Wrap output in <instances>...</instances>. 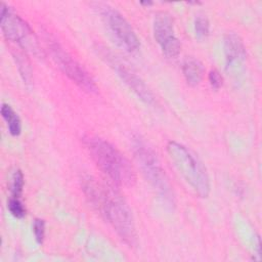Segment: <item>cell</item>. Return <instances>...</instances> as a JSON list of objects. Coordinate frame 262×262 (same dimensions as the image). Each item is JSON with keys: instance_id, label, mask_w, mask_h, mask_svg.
<instances>
[{"instance_id": "cell-2", "label": "cell", "mask_w": 262, "mask_h": 262, "mask_svg": "<svg viewBox=\"0 0 262 262\" xmlns=\"http://www.w3.org/2000/svg\"><path fill=\"white\" fill-rule=\"evenodd\" d=\"M83 143L96 166L118 186L132 187L136 174L129 160L113 144L95 135H85Z\"/></svg>"}, {"instance_id": "cell-17", "label": "cell", "mask_w": 262, "mask_h": 262, "mask_svg": "<svg viewBox=\"0 0 262 262\" xmlns=\"http://www.w3.org/2000/svg\"><path fill=\"white\" fill-rule=\"evenodd\" d=\"M15 58H17V67H18V70H19V73L24 79V81L26 83H30L31 82V71H30V68H29V63L23 58V56L16 54L15 55Z\"/></svg>"}, {"instance_id": "cell-3", "label": "cell", "mask_w": 262, "mask_h": 262, "mask_svg": "<svg viewBox=\"0 0 262 262\" xmlns=\"http://www.w3.org/2000/svg\"><path fill=\"white\" fill-rule=\"evenodd\" d=\"M131 148L138 167L158 196L166 206L174 207L175 195L172 186L152 147L140 135H134Z\"/></svg>"}, {"instance_id": "cell-11", "label": "cell", "mask_w": 262, "mask_h": 262, "mask_svg": "<svg viewBox=\"0 0 262 262\" xmlns=\"http://www.w3.org/2000/svg\"><path fill=\"white\" fill-rule=\"evenodd\" d=\"M182 73L186 83L193 87L199 85L203 79L204 66L198 58L187 56L182 63Z\"/></svg>"}, {"instance_id": "cell-7", "label": "cell", "mask_w": 262, "mask_h": 262, "mask_svg": "<svg viewBox=\"0 0 262 262\" xmlns=\"http://www.w3.org/2000/svg\"><path fill=\"white\" fill-rule=\"evenodd\" d=\"M0 27L6 40L18 44L23 48L37 54L39 51L34 32L29 24L16 14L4 2L1 3Z\"/></svg>"}, {"instance_id": "cell-16", "label": "cell", "mask_w": 262, "mask_h": 262, "mask_svg": "<svg viewBox=\"0 0 262 262\" xmlns=\"http://www.w3.org/2000/svg\"><path fill=\"white\" fill-rule=\"evenodd\" d=\"M33 232L36 242L39 245H42L45 237V221L43 219H35L33 223Z\"/></svg>"}, {"instance_id": "cell-10", "label": "cell", "mask_w": 262, "mask_h": 262, "mask_svg": "<svg viewBox=\"0 0 262 262\" xmlns=\"http://www.w3.org/2000/svg\"><path fill=\"white\" fill-rule=\"evenodd\" d=\"M223 51L227 69L244 61L247 55L246 46L242 38L235 33H228L224 36Z\"/></svg>"}, {"instance_id": "cell-19", "label": "cell", "mask_w": 262, "mask_h": 262, "mask_svg": "<svg viewBox=\"0 0 262 262\" xmlns=\"http://www.w3.org/2000/svg\"><path fill=\"white\" fill-rule=\"evenodd\" d=\"M141 4H142V5H147V6H148V5H151V4H152V2H150V1H147V2H141Z\"/></svg>"}, {"instance_id": "cell-8", "label": "cell", "mask_w": 262, "mask_h": 262, "mask_svg": "<svg viewBox=\"0 0 262 262\" xmlns=\"http://www.w3.org/2000/svg\"><path fill=\"white\" fill-rule=\"evenodd\" d=\"M154 37L166 57L175 58L178 56L181 43L175 36L174 21L171 14L166 11H160L155 15Z\"/></svg>"}, {"instance_id": "cell-15", "label": "cell", "mask_w": 262, "mask_h": 262, "mask_svg": "<svg viewBox=\"0 0 262 262\" xmlns=\"http://www.w3.org/2000/svg\"><path fill=\"white\" fill-rule=\"evenodd\" d=\"M7 208L11 215L17 219H21L26 215V208L19 198L10 196L7 202Z\"/></svg>"}, {"instance_id": "cell-1", "label": "cell", "mask_w": 262, "mask_h": 262, "mask_svg": "<svg viewBox=\"0 0 262 262\" xmlns=\"http://www.w3.org/2000/svg\"><path fill=\"white\" fill-rule=\"evenodd\" d=\"M83 189L89 201L101 212L119 237L129 247L137 244V233L132 212L121 195L88 177L83 180Z\"/></svg>"}, {"instance_id": "cell-12", "label": "cell", "mask_w": 262, "mask_h": 262, "mask_svg": "<svg viewBox=\"0 0 262 262\" xmlns=\"http://www.w3.org/2000/svg\"><path fill=\"white\" fill-rule=\"evenodd\" d=\"M1 116L6 122L9 133L12 136H18L21 132V121L13 108L9 104L3 103L1 106Z\"/></svg>"}, {"instance_id": "cell-6", "label": "cell", "mask_w": 262, "mask_h": 262, "mask_svg": "<svg viewBox=\"0 0 262 262\" xmlns=\"http://www.w3.org/2000/svg\"><path fill=\"white\" fill-rule=\"evenodd\" d=\"M94 5L116 42L128 52L136 51L140 45L139 39L127 19L107 4L94 3Z\"/></svg>"}, {"instance_id": "cell-4", "label": "cell", "mask_w": 262, "mask_h": 262, "mask_svg": "<svg viewBox=\"0 0 262 262\" xmlns=\"http://www.w3.org/2000/svg\"><path fill=\"white\" fill-rule=\"evenodd\" d=\"M166 150L170 162L192 191L200 198H207L211 188L210 178L198 156L177 141H169Z\"/></svg>"}, {"instance_id": "cell-13", "label": "cell", "mask_w": 262, "mask_h": 262, "mask_svg": "<svg viewBox=\"0 0 262 262\" xmlns=\"http://www.w3.org/2000/svg\"><path fill=\"white\" fill-rule=\"evenodd\" d=\"M24 184H25V178H24L23 172L20 170L14 171L11 176V182H10L11 196L20 198L24 189Z\"/></svg>"}, {"instance_id": "cell-14", "label": "cell", "mask_w": 262, "mask_h": 262, "mask_svg": "<svg viewBox=\"0 0 262 262\" xmlns=\"http://www.w3.org/2000/svg\"><path fill=\"white\" fill-rule=\"evenodd\" d=\"M194 32L195 37L200 40L208 37L210 32V24L206 16L198 15L194 19Z\"/></svg>"}, {"instance_id": "cell-9", "label": "cell", "mask_w": 262, "mask_h": 262, "mask_svg": "<svg viewBox=\"0 0 262 262\" xmlns=\"http://www.w3.org/2000/svg\"><path fill=\"white\" fill-rule=\"evenodd\" d=\"M107 59V62L120 77V79L132 90L136 96L142 100L144 103L148 105L155 104V96L149 90V88L145 85V83L126 64H124L121 60L116 58V56L112 54L104 55Z\"/></svg>"}, {"instance_id": "cell-5", "label": "cell", "mask_w": 262, "mask_h": 262, "mask_svg": "<svg viewBox=\"0 0 262 262\" xmlns=\"http://www.w3.org/2000/svg\"><path fill=\"white\" fill-rule=\"evenodd\" d=\"M47 43L52 59L70 80L88 93L95 94L98 92L93 78L58 42L49 38Z\"/></svg>"}, {"instance_id": "cell-18", "label": "cell", "mask_w": 262, "mask_h": 262, "mask_svg": "<svg viewBox=\"0 0 262 262\" xmlns=\"http://www.w3.org/2000/svg\"><path fill=\"white\" fill-rule=\"evenodd\" d=\"M209 83L214 90H218L223 85V78L217 70H211L208 76Z\"/></svg>"}]
</instances>
